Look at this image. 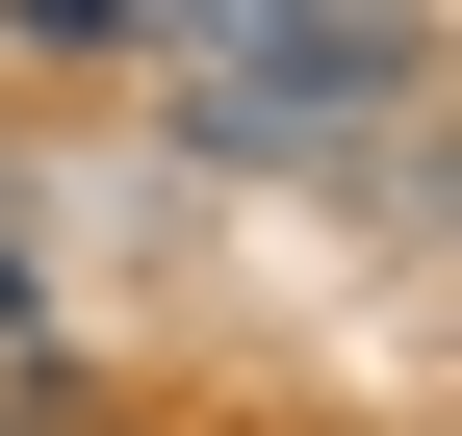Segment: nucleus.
I'll return each mask as SVG.
<instances>
[{"label": "nucleus", "mask_w": 462, "mask_h": 436, "mask_svg": "<svg viewBox=\"0 0 462 436\" xmlns=\"http://www.w3.org/2000/svg\"><path fill=\"white\" fill-rule=\"evenodd\" d=\"M0 436H78V411H0Z\"/></svg>", "instance_id": "1"}]
</instances>
